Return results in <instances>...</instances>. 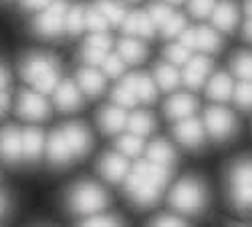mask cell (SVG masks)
Segmentation results:
<instances>
[{
	"label": "cell",
	"instance_id": "42",
	"mask_svg": "<svg viewBox=\"0 0 252 227\" xmlns=\"http://www.w3.org/2000/svg\"><path fill=\"white\" fill-rule=\"evenodd\" d=\"M81 56H83V60H85L87 65L97 67V65L103 63V58L107 56V50H101V49H95V47H91V45H85V49H83Z\"/></svg>",
	"mask_w": 252,
	"mask_h": 227
},
{
	"label": "cell",
	"instance_id": "26",
	"mask_svg": "<svg viewBox=\"0 0 252 227\" xmlns=\"http://www.w3.org/2000/svg\"><path fill=\"white\" fill-rule=\"evenodd\" d=\"M148 159L154 161V163L167 165V167H170V165L176 161V151H174V147H172L167 141L159 139V141H154L152 145H150V149H148Z\"/></svg>",
	"mask_w": 252,
	"mask_h": 227
},
{
	"label": "cell",
	"instance_id": "29",
	"mask_svg": "<svg viewBox=\"0 0 252 227\" xmlns=\"http://www.w3.org/2000/svg\"><path fill=\"white\" fill-rule=\"evenodd\" d=\"M156 80L163 91H174L180 85V73L174 65H158L156 67Z\"/></svg>",
	"mask_w": 252,
	"mask_h": 227
},
{
	"label": "cell",
	"instance_id": "22",
	"mask_svg": "<svg viewBox=\"0 0 252 227\" xmlns=\"http://www.w3.org/2000/svg\"><path fill=\"white\" fill-rule=\"evenodd\" d=\"M23 139V157H27L29 161H36L45 151V135L40 129H25L20 133Z\"/></svg>",
	"mask_w": 252,
	"mask_h": 227
},
{
	"label": "cell",
	"instance_id": "24",
	"mask_svg": "<svg viewBox=\"0 0 252 227\" xmlns=\"http://www.w3.org/2000/svg\"><path fill=\"white\" fill-rule=\"evenodd\" d=\"M77 80H79V87L83 89V93L89 97H97L105 89V76L99 71H95V67L81 69L77 75Z\"/></svg>",
	"mask_w": 252,
	"mask_h": 227
},
{
	"label": "cell",
	"instance_id": "36",
	"mask_svg": "<svg viewBox=\"0 0 252 227\" xmlns=\"http://www.w3.org/2000/svg\"><path fill=\"white\" fill-rule=\"evenodd\" d=\"M186 28V18L182 14H172L170 18L161 25V36L163 38H174Z\"/></svg>",
	"mask_w": 252,
	"mask_h": 227
},
{
	"label": "cell",
	"instance_id": "54",
	"mask_svg": "<svg viewBox=\"0 0 252 227\" xmlns=\"http://www.w3.org/2000/svg\"><path fill=\"white\" fill-rule=\"evenodd\" d=\"M129 2H137V0H129Z\"/></svg>",
	"mask_w": 252,
	"mask_h": 227
},
{
	"label": "cell",
	"instance_id": "20",
	"mask_svg": "<svg viewBox=\"0 0 252 227\" xmlns=\"http://www.w3.org/2000/svg\"><path fill=\"white\" fill-rule=\"evenodd\" d=\"M198 109V102L194 97L190 95H174L167 99L165 102V117L170 119V121H180V119H186V117H190L194 115V111Z\"/></svg>",
	"mask_w": 252,
	"mask_h": 227
},
{
	"label": "cell",
	"instance_id": "39",
	"mask_svg": "<svg viewBox=\"0 0 252 227\" xmlns=\"http://www.w3.org/2000/svg\"><path fill=\"white\" fill-rule=\"evenodd\" d=\"M113 102L115 105H119V107H123V109H131V107H135V102H137V97L129 91V89H125L123 85H119L115 91H113Z\"/></svg>",
	"mask_w": 252,
	"mask_h": 227
},
{
	"label": "cell",
	"instance_id": "1",
	"mask_svg": "<svg viewBox=\"0 0 252 227\" xmlns=\"http://www.w3.org/2000/svg\"><path fill=\"white\" fill-rule=\"evenodd\" d=\"M20 75L32 85L40 95L53 93L59 85V65L53 56L47 54H31L20 63Z\"/></svg>",
	"mask_w": 252,
	"mask_h": 227
},
{
	"label": "cell",
	"instance_id": "30",
	"mask_svg": "<svg viewBox=\"0 0 252 227\" xmlns=\"http://www.w3.org/2000/svg\"><path fill=\"white\" fill-rule=\"evenodd\" d=\"M220 36L208 26L196 28V49L204 50V52H216L220 49Z\"/></svg>",
	"mask_w": 252,
	"mask_h": 227
},
{
	"label": "cell",
	"instance_id": "12",
	"mask_svg": "<svg viewBox=\"0 0 252 227\" xmlns=\"http://www.w3.org/2000/svg\"><path fill=\"white\" fill-rule=\"evenodd\" d=\"M61 133H63V137L67 139L73 155L83 157V155L89 153V149H91V133H89V129L85 125H81V123H69V125H65L61 129Z\"/></svg>",
	"mask_w": 252,
	"mask_h": 227
},
{
	"label": "cell",
	"instance_id": "47",
	"mask_svg": "<svg viewBox=\"0 0 252 227\" xmlns=\"http://www.w3.org/2000/svg\"><path fill=\"white\" fill-rule=\"evenodd\" d=\"M53 0H23V8H27V10H43Z\"/></svg>",
	"mask_w": 252,
	"mask_h": 227
},
{
	"label": "cell",
	"instance_id": "52",
	"mask_svg": "<svg viewBox=\"0 0 252 227\" xmlns=\"http://www.w3.org/2000/svg\"><path fill=\"white\" fill-rule=\"evenodd\" d=\"M244 8H246V14L252 18V0H246V4H244Z\"/></svg>",
	"mask_w": 252,
	"mask_h": 227
},
{
	"label": "cell",
	"instance_id": "43",
	"mask_svg": "<svg viewBox=\"0 0 252 227\" xmlns=\"http://www.w3.org/2000/svg\"><path fill=\"white\" fill-rule=\"evenodd\" d=\"M121 221L113 215H97V213H91L89 217L83 219V225H119Z\"/></svg>",
	"mask_w": 252,
	"mask_h": 227
},
{
	"label": "cell",
	"instance_id": "44",
	"mask_svg": "<svg viewBox=\"0 0 252 227\" xmlns=\"http://www.w3.org/2000/svg\"><path fill=\"white\" fill-rule=\"evenodd\" d=\"M87 45H91L95 49H101V50H109L111 49V38L105 34V32H93L87 38Z\"/></svg>",
	"mask_w": 252,
	"mask_h": 227
},
{
	"label": "cell",
	"instance_id": "3",
	"mask_svg": "<svg viewBox=\"0 0 252 227\" xmlns=\"http://www.w3.org/2000/svg\"><path fill=\"white\" fill-rule=\"evenodd\" d=\"M230 197L240 211H252V161H240L230 169Z\"/></svg>",
	"mask_w": 252,
	"mask_h": 227
},
{
	"label": "cell",
	"instance_id": "15",
	"mask_svg": "<svg viewBox=\"0 0 252 227\" xmlns=\"http://www.w3.org/2000/svg\"><path fill=\"white\" fill-rule=\"evenodd\" d=\"M212 25L222 32H232L238 23V8L232 0H220L212 8Z\"/></svg>",
	"mask_w": 252,
	"mask_h": 227
},
{
	"label": "cell",
	"instance_id": "28",
	"mask_svg": "<svg viewBox=\"0 0 252 227\" xmlns=\"http://www.w3.org/2000/svg\"><path fill=\"white\" fill-rule=\"evenodd\" d=\"M95 6L103 12V16L107 18L109 25H113V26H121L125 16H127V12H125V6L119 2V0H97Z\"/></svg>",
	"mask_w": 252,
	"mask_h": 227
},
{
	"label": "cell",
	"instance_id": "34",
	"mask_svg": "<svg viewBox=\"0 0 252 227\" xmlns=\"http://www.w3.org/2000/svg\"><path fill=\"white\" fill-rule=\"evenodd\" d=\"M232 71L240 80H252V54L242 52L232 58Z\"/></svg>",
	"mask_w": 252,
	"mask_h": 227
},
{
	"label": "cell",
	"instance_id": "4",
	"mask_svg": "<svg viewBox=\"0 0 252 227\" xmlns=\"http://www.w3.org/2000/svg\"><path fill=\"white\" fill-rule=\"evenodd\" d=\"M170 203L182 213H200L206 205V189L196 179H182L170 193Z\"/></svg>",
	"mask_w": 252,
	"mask_h": 227
},
{
	"label": "cell",
	"instance_id": "17",
	"mask_svg": "<svg viewBox=\"0 0 252 227\" xmlns=\"http://www.w3.org/2000/svg\"><path fill=\"white\" fill-rule=\"evenodd\" d=\"M97 123L105 135H117L119 131L125 129V125H127V113H125V109L119 105L117 107H105L99 113Z\"/></svg>",
	"mask_w": 252,
	"mask_h": 227
},
{
	"label": "cell",
	"instance_id": "5",
	"mask_svg": "<svg viewBox=\"0 0 252 227\" xmlns=\"http://www.w3.org/2000/svg\"><path fill=\"white\" fill-rule=\"evenodd\" d=\"M65 14H67V2L65 0H53L51 4H47L36 18H34V30L40 36H59L63 30H65Z\"/></svg>",
	"mask_w": 252,
	"mask_h": 227
},
{
	"label": "cell",
	"instance_id": "7",
	"mask_svg": "<svg viewBox=\"0 0 252 227\" xmlns=\"http://www.w3.org/2000/svg\"><path fill=\"white\" fill-rule=\"evenodd\" d=\"M204 121H206L208 133L212 135L214 139H218V141L228 139L230 135L236 131V119H234V115L230 113L228 109H222V107H210L206 111Z\"/></svg>",
	"mask_w": 252,
	"mask_h": 227
},
{
	"label": "cell",
	"instance_id": "21",
	"mask_svg": "<svg viewBox=\"0 0 252 227\" xmlns=\"http://www.w3.org/2000/svg\"><path fill=\"white\" fill-rule=\"evenodd\" d=\"M133 171L135 173H139V175H143L145 179H150L154 185H158L159 189H163L165 185H167V181H170V175H172V171H170V167L167 165H159V163H154V161H137L135 163V167H133Z\"/></svg>",
	"mask_w": 252,
	"mask_h": 227
},
{
	"label": "cell",
	"instance_id": "27",
	"mask_svg": "<svg viewBox=\"0 0 252 227\" xmlns=\"http://www.w3.org/2000/svg\"><path fill=\"white\" fill-rule=\"evenodd\" d=\"M129 129V133H135L139 137H145V135H150L156 127V121L150 113H145V111H137L133 113L131 117H127V125H125Z\"/></svg>",
	"mask_w": 252,
	"mask_h": 227
},
{
	"label": "cell",
	"instance_id": "41",
	"mask_svg": "<svg viewBox=\"0 0 252 227\" xmlns=\"http://www.w3.org/2000/svg\"><path fill=\"white\" fill-rule=\"evenodd\" d=\"M148 14H150V18L154 20V25H156V26H161V25L165 23V20L174 14V12H172V8L167 6V4L156 2V4H152V6H150V12H148Z\"/></svg>",
	"mask_w": 252,
	"mask_h": 227
},
{
	"label": "cell",
	"instance_id": "46",
	"mask_svg": "<svg viewBox=\"0 0 252 227\" xmlns=\"http://www.w3.org/2000/svg\"><path fill=\"white\" fill-rule=\"evenodd\" d=\"M152 223L154 225H186V221L178 215H161V217H156Z\"/></svg>",
	"mask_w": 252,
	"mask_h": 227
},
{
	"label": "cell",
	"instance_id": "6",
	"mask_svg": "<svg viewBox=\"0 0 252 227\" xmlns=\"http://www.w3.org/2000/svg\"><path fill=\"white\" fill-rule=\"evenodd\" d=\"M125 193L127 197L135 203V205H141V207H152V205L158 203L159 199V193L161 189L158 185H154L150 179H145L143 175L139 173H131V175H125Z\"/></svg>",
	"mask_w": 252,
	"mask_h": 227
},
{
	"label": "cell",
	"instance_id": "37",
	"mask_svg": "<svg viewBox=\"0 0 252 227\" xmlns=\"http://www.w3.org/2000/svg\"><path fill=\"white\" fill-rule=\"evenodd\" d=\"M101 67H103V73H105V75L111 76V78H115V76H119V75L123 73L125 60H123L119 54H107V56L103 58Z\"/></svg>",
	"mask_w": 252,
	"mask_h": 227
},
{
	"label": "cell",
	"instance_id": "48",
	"mask_svg": "<svg viewBox=\"0 0 252 227\" xmlns=\"http://www.w3.org/2000/svg\"><path fill=\"white\" fill-rule=\"evenodd\" d=\"M10 107V97L6 95V91H0V117H2Z\"/></svg>",
	"mask_w": 252,
	"mask_h": 227
},
{
	"label": "cell",
	"instance_id": "18",
	"mask_svg": "<svg viewBox=\"0 0 252 227\" xmlns=\"http://www.w3.org/2000/svg\"><path fill=\"white\" fill-rule=\"evenodd\" d=\"M121 85L125 89H129L137 97V101H143V102H152L158 95L156 82L148 75H127L123 78Z\"/></svg>",
	"mask_w": 252,
	"mask_h": 227
},
{
	"label": "cell",
	"instance_id": "50",
	"mask_svg": "<svg viewBox=\"0 0 252 227\" xmlns=\"http://www.w3.org/2000/svg\"><path fill=\"white\" fill-rule=\"evenodd\" d=\"M244 36H246L248 40H252V18L244 25Z\"/></svg>",
	"mask_w": 252,
	"mask_h": 227
},
{
	"label": "cell",
	"instance_id": "32",
	"mask_svg": "<svg viewBox=\"0 0 252 227\" xmlns=\"http://www.w3.org/2000/svg\"><path fill=\"white\" fill-rule=\"evenodd\" d=\"M83 28H85V8H81V6L67 8V14H65V30L69 34H81Z\"/></svg>",
	"mask_w": 252,
	"mask_h": 227
},
{
	"label": "cell",
	"instance_id": "25",
	"mask_svg": "<svg viewBox=\"0 0 252 227\" xmlns=\"http://www.w3.org/2000/svg\"><path fill=\"white\" fill-rule=\"evenodd\" d=\"M119 56L125 60V63L135 65V63H139V60H143L145 56H148V49H145V45L139 43L137 38L127 36L119 43Z\"/></svg>",
	"mask_w": 252,
	"mask_h": 227
},
{
	"label": "cell",
	"instance_id": "38",
	"mask_svg": "<svg viewBox=\"0 0 252 227\" xmlns=\"http://www.w3.org/2000/svg\"><path fill=\"white\" fill-rule=\"evenodd\" d=\"M163 54H165V58L170 60V65H184L188 58H190V50H188L184 45H167L165 47V50H163Z\"/></svg>",
	"mask_w": 252,
	"mask_h": 227
},
{
	"label": "cell",
	"instance_id": "49",
	"mask_svg": "<svg viewBox=\"0 0 252 227\" xmlns=\"http://www.w3.org/2000/svg\"><path fill=\"white\" fill-rule=\"evenodd\" d=\"M6 87H8V73L2 65H0V91H4Z\"/></svg>",
	"mask_w": 252,
	"mask_h": 227
},
{
	"label": "cell",
	"instance_id": "2",
	"mask_svg": "<svg viewBox=\"0 0 252 227\" xmlns=\"http://www.w3.org/2000/svg\"><path fill=\"white\" fill-rule=\"evenodd\" d=\"M107 203H109L107 193L103 191V187H99L97 183H91V181H83V183L75 185L69 193V207L77 215L97 213Z\"/></svg>",
	"mask_w": 252,
	"mask_h": 227
},
{
	"label": "cell",
	"instance_id": "53",
	"mask_svg": "<svg viewBox=\"0 0 252 227\" xmlns=\"http://www.w3.org/2000/svg\"><path fill=\"white\" fill-rule=\"evenodd\" d=\"M165 2H167V4H182L184 0H165Z\"/></svg>",
	"mask_w": 252,
	"mask_h": 227
},
{
	"label": "cell",
	"instance_id": "45",
	"mask_svg": "<svg viewBox=\"0 0 252 227\" xmlns=\"http://www.w3.org/2000/svg\"><path fill=\"white\" fill-rule=\"evenodd\" d=\"M178 36H180V45H184L188 50L196 49V28H184Z\"/></svg>",
	"mask_w": 252,
	"mask_h": 227
},
{
	"label": "cell",
	"instance_id": "14",
	"mask_svg": "<svg viewBox=\"0 0 252 227\" xmlns=\"http://www.w3.org/2000/svg\"><path fill=\"white\" fill-rule=\"evenodd\" d=\"M55 105L61 109V111H75L83 105V97H81V91L77 89V85L73 80H59V85L55 87Z\"/></svg>",
	"mask_w": 252,
	"mask_h": 227
},
{
	"label": "cell",
	"instance_id": "10",
	"mask_svg": "<svg viewBox=\"0 0 252 227\" xmlns=\"http://www.w3.org/2000/svg\"><path fill=\"white\" fill-rule=\"evenodd\" d=\"M97 169L101 173V177L109 183H119L125 179L129 171V163L125 159V155H119V153H105L101 159H99V165Z\"/></svg>",
	"mask_w": 252,
	"mask_h": 227
},
{
	"label": "cell",
	"instance_id": "11",
	"mask_svg": "<svg viewBox=\"0 0 252 227\" xmlns=\"http://www.w3.org/2000/svg\"><path fill=\"white\" fill-rule=\"evenodd\" d=\"M210 71H212V60L210 58H206V56L188 58L184 63V75H182L184 85L188 89H200Z\"/></svg>",
	"mask_w": 252,
	"mask_h": 227
},
{
	"label": "cell",
	"instance_id": "16",
	"mask_svg": "<svg viewBox=\"0 0 252 227\" xmlns=\"http://www.w3.org/2000/svg\"><path fill=\"white\" fill-rule=\"evenodd\" d=\"M47 157L53 165H57V167H63V165L71 163L73 151H71L67 139L63 137L61 131H55V133L49 135V139H47Z\"/></svg>",
	"mask_w": 252,
	"mask_h": 227
},
{
	"label": "cell",
	"instance_id": "19",
	"mask_svg": "<svg viewBox=\"0 0 252 227\" xmlns=\"http://www.w3.org/2000/svg\"><path fill=\"white\" fill-rule=\"evenodd\" d=\"M123 26V32L129 34V36H143V38H152L154 36V30H156V25L154 20L150 18L148 12H131L125 16V20L121 23Z\"/></svg>",
	"mask_w": 252,
	"mask_h": 227
},
{
	"label": "cell",
	"instance_id": "40",
	"mask_svg": "<svg viewBox=\"0 0 252 227\" xmlns=\"http://www.w3.org/2000/svg\"><path fill=\"white\" fill-rule=\"evenodd\" d=\"M216 4V0H190V14L194 18H206L210 12H212Z\"/></svg>",
	"mask_w": 252,
	"mask_h": 227
},
{
	"label": "cell",
	"instance_id": "9",
	"mask_svg": "<svg viewBox=\"0 0 252 227\" xmlns=\"http://www.w3.org/2000/svg\"><path fill=\"white\" fill-rule=\"evenodd\" d=\"M204 135H206V131H204L202 121H198L194 115L186 117V119H180L178 125L174 127V137L182 143V145L192 147V149L202 145Z\"/></svg>",
	"mask_w": 252,
	"mask_h": 227
},
{
	"label": "cell",
	"instance_id": "8",
	"mask_svg": "<svg viewBox=\"0 0 252 227\" xmlns=\"http://www.w3.org/2000/svg\"><path fill=\"white\" fill-rule=\"evenodd\" d=\"M18 115L23 119H29V121H43L49 117L51 113V107L49 102L45 101V97L40 95L38 91L32 93V91H25L23 95L18 97Z\"/></svg>",
	"mask_w": 252,
	"mask_h": 227
},
{
	"label": "cell",
	"instance_id": "33",
	"mask_svg": "<svg viewBox=\"0 0 252 227\" xmlns=\"http://www.w3.org/2000/svg\"><path fill=\"white\" fill-rule=\"evenodd\" d=\"M85 28L93 32H105L109 28V20L103 16V12L97 6H91L89 10H85Z\"/></svg>",
	"mask_w": 252,
	"mask_h": 227
},
{
	"label": "cell",
	"instance_id": "51",
	"mask_svg": "<svg viewBox=\"0 0 252 227\" xmlns=\"http://www.w3.org/2000/svg\"><path fill=\"white\" fill-rule=\"evenodd\" d=\"M4 209H6V199H4V195L0 193V215L4 213Z\"/></svg>",
	"mask_w": 252,
	"mask_h": 227
},
{
	"label": "cell",
	"instance_id": "13",
	"mask_svg": "<svg viewBox=\"0 0 252 227\" xmlns=\"http://www.w3.org/2000/svg\"><path fill=\"white\" fill-rule=\"evenodd\" d=\"M0 157L6 163H18L23 159V139L16 127H4L0 131Z\"/></svg>",
	"mask_w": 252,
	"mask_h": 227
},
{
	"label": "cell",
	"instance_id": "35",
	"mask_svg": "<svg viewBox=\"0 0 252 227\" xmlns=\"http://www.w3.org/2000/svg\"><path fill=\"white\" fill-rule=\"evenodd\" d=\"M232 97L240 109H252V80H244L232 91Z\"/></svg>",
	"mask_w": 252,
	"mask_h": 227
},
{
	"label": "cell",
	"instance_id": "23",
	"mask_svg": "<svg viewBox=\"0 0 252 227\" xmlns=\"http://www.w3.org/2000/svg\"><path fill=\"white\" fill-rule=\"evenodd\" d=\"M232 91H234L232 78H230L228 75H224V73L214 75L208 80V87H206V95L212 101H218V102H226V101L232 99Z\"/></svg>",
	"mask_w": 252,
	"mask_h": 227
},
{
	"label": "cell",
	"instance_id": "31",
	"mask_svg": "<svg viewBox=\"0 0 252 227\" xmlns=\"http://www.w3.org/2000/svg\"><path fill=\"white\" fill-rule=\"evenodd\" d=\"M117 151L125 157H135L143 151V137L135 135V133H127V135H123L119 137L117 141Z\"/></svg>",
	"mask_w": 252,
	"mask_h": 227
}]
</instances>
